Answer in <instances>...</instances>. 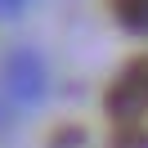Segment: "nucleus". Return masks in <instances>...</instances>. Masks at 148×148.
I'll list each match as a JSON object with an SVG mask.
<instances>
[{"label": "nucleus", "mask_w": 148, "mask_h": 148, "mask_svg": "<svg viewBox=\"0 0 148 148\" xmlns=\"http://www.w3.org/2000/svg\"><path fill=\"white\" fill-rule=\"evenodd\" d=\"M108 9L117 14L121 27H130V32H148V0H108Z\"/></svg>", "instance_id": "nucleus-2"}, {"label": "nucleus", "mask_w": 148, "mask_h": 148, "mask_svg": "<svg viewBox=\"0 0 148 148\" xmlns=\"http://www.w3.org/2000/svg\"><path fill=\"white\" fill-rule=\"evenodd\" d=\"M108 108L117 117H135V112L148 108V58H135L121 72V81L108 90Z\"/></svg>", "instance_id": "nucleus-1"}]
</instances>
